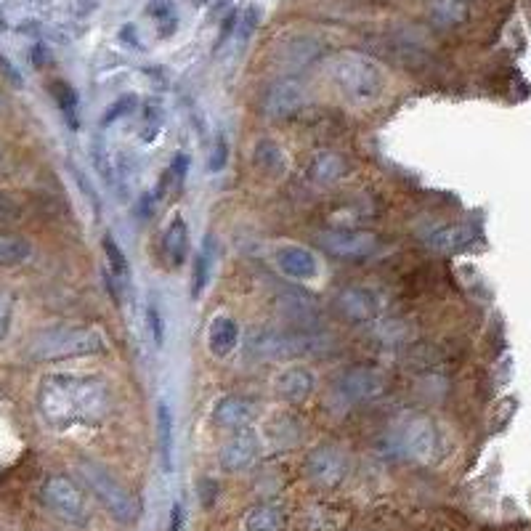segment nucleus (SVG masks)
Here are the masks:
<instances>
[{
	"mask_svg": "<svg viewBox=\"0 0 531 531\" xmlns=\"http://www.w3.org/2000/svg\"><path fill=\"white\" fill-rule=\"evenodd\" d=\"M38 409L48 428L59 433L96 428L112 412V393L96 375L54 372L40 380Z\"/></svg>",
	"mask_w": 531,
	"mask_h": 531,
	"instance_id": "1",
	"label": "nucleus"
},
{
	"mask_svg": "<svg viewBox=\"0 0 531 531\" xmlns=\"http://www.w3.org/2000/svg\"><path fill=\"white\" fill-rule=\"evenodd\" d=\"M107 338L96 327L83 324H56L32 335L27 343V359L35 364H59L85 356L107 354Z\"/></svg>",
	"mask_w": 531,
	"mask_h": 531,
	"instance_id": "2",
	"label": "nucleus"
},
{
	"mask_svg": "<svg viewBox=\"0 0 531 531\" xmlns=\"http://www.w3.org/2000/svg\"><path fill=\"white\" fill-rule=\"evenodd\" d=\"M77 476L83 478L88 492L104 505V510L115 518L117 524L131 526L139 521V500L133 497L131 489H128L107 465H101V462L93 460V457H80V460H77Z\"/></svg>",
	"mask_w": 531,
	"mask_h": 531,
	"instance_id": "3",
	"label": "nucleus"
},
{
	"mask_svg": "<svg viewBox=\"0 0 531 531\" xmlns=\"http://www.w3.org/2000/svg\"><path fill=\"white\" fill-rule=\"evenodd\" d=\"M330 77L348 101L372 104L380 99L385 88V72L375 59L356 51H343L330 62Z\"/></svg>",
	"mask_w": 531,
	"mask_h": 531,
	"instance_id": "4",
	"label": "nucleus"
},
{
	"mask_svg": "<svg viewBox=\"0 0 531 531\" xmlns=\"http://www.w3.org/2000/svg\"><path fill=\"white\" fill-rule=\"evenodd\" d=\"M40 500H43V505H46L59 521H64V524L77 526V529L91 524L93 513L88 494H85L83 486L72 481L70 476H62V473L48 476L46 481H43V486H40Z\"/></svg>",
	"mask_w": 531,
	"mask_h": 531,
	"instance_id": "5",
	"label": "nucleus"
},
{
	"mask_svg": "<svg viewBox=\"0 0 531 531\" xmlns=\"http://www.w3.org/2000/svg\"><path fill=\"white\" fill-rule=\"evenodd\" d=\"M308 101L306 85L295 77H282L277 83H271L263 93V112L266 117L274 120H285V117L298 115Z\"/></svg>",
	"mask_w": 531,
	"mask_h": 531,
	"instance_id": "6",
	"label": "nucleus"
},
{
	"mask_svg": "<svg viewBox=\"0 0 531 531\" xmlns=\"http://www.w3.org/2000/svg\"><path fill=\"white\" fill-rule=\"evenodd\" d=\"M319 242H322L327 253L340 258V261H362V258H370L378 250V237L375 234L356 229L324 231Z\"/></svg>",
	"mask_w": 531,
	"mask_h": 531,
	"instance_id": "7",
	"label": "nucleus"
},
{
	"mask_svg": "<svg viewBox=\"0 0 531 531\" xmlns=\"http://www.w3.org/2000/svg\"><path fill=\"white\" fill-rule=\"evenodd\" d=\"M385 388V380L372 367H354V370L340 372L335 380V393L346 404H362V401L378 399Z\"/></svg>",
	"mask_w": 531,
	"mask_h": 531,
	"instance_id": "8",
	"label": "nucleus"
},
{
	"mask_svg": "<svg viewBox=\"0 0 531 531\" xmlns=\"http://www.w3.org/2000/svg\"><path fill=\"white\" fill-rule=\"evenodd\" d=\"M306 470H308V478H311V481H316L319 486L332 489V486H338L340 481L346 478L348 460L340 449L319 447L308 455Z\"/></svg>",
	"mask_w": 531,
	"mask_h": 531,
	"instance_id": "9",
	"label": "nucleus"
},
{
	"mask_svg": "<svg viewBox=\"0 0 531 531\" xmlns=\"http://www.w3.org/2000/svg\"><path fill=\"white\" fill-rule=\"evenodd\" d=\"M404 447H407V452L415 457V460L433 462L441 455V449H444V444H441V431L428 417H417V420L409 423L407 433H404Z\"/></svg>",
	"mask_w": 531,
	"mask_h": 531,
	"instance_id": "10",
	"label": "nucleus"
},
{
	"mask_svg": "<svg viewBox=\"0 0 531 531\" xmlns=\"http://www.w3.org/2000/svg\"><path fill=\"white\" fill-rule=\"evenodd\" d=\"M322 54V43L314 35H290V38L279 40L277 59L287 72L306 70L308 64H314Z\"/></svg>",
	"mask_w": 531,
	"mask_h": 531,
	"instance_id": "11",
	"label": "nucleus"
},
{
	"mask_svg": "<svg viewBox=\"0 0 531 531\" xmlns=\"http://www.w3.org/2000/svg\"><path fill=\"white\" fill-rule=\"evenodd\" d=\"M258 415V404L247 396H224L213 407V420L224 431H245Z\"/></svg>",
	"mask_w": 531,
	"mask_h": 531,
	"instance_id": "12",
	"label": "nucleus"
},
{
	"mask_svg": "<svg viewBox=\"0 0 531 531\" xmlns=\"http://www.w3.org/2000/svg\"><path fill=\"white\" fill-rule=\"evenodd\" d=\"M335 303H338L340 314L351 322H370L380 311L378 293L370 287H346V290H340Z\"/></svg>",
	"mask_w": 531,
	"mask_h": 531,
	"instance_id": "13",
	"label": "nucleus"
},
{
	"mask_svg": "<svg viewBox=\"0 0 531 531\" xmlns=\"http://www.w3.org/2000/svg\"><path fill=\"white\" fill-rule=\"evenodd\" d=\"M279 271L298 282H311L319 274V258L303 245H282L277 250Z\"/></svg>",
	"mask_w": 531,
	"mask_h": 531,
	"instance_id": "14",
	"label": "nucleus"
},
{
	"mask_svg": "<svg viewBox=\"0 0 531 531\" xmlns=\"http://www.w3.org/2000/svg\"><path fill=\"white\" fill-rule=\"evenodd\" d=\"M258 460V441L247 433H239L221 449V468L226 473H242Z\"/></svg>",
	"mask_w": 531,
	"mask_h": 531,
	"instance_id": "15",
	"label": "nucleus"
},
{
	"mask_svg": "<svg viewBox=\"0 0 531 531\" xmlns=\"http://www.w3.org/2000/svg\"><path fill=\"white\" fill-rule=\"evenodd\" d=\"M162 253L168 258L170 266H184L189 253H192V237H189V226L181 216H176L168 224L165 234H162Z\"/></svg>",
	"mask_w": 531,
	"mask_h": 531,
	"instance_id": "16",
	"label": "nucleus"
},
{
	"mask_svg": "<svg viewBox=\"0 0 531 531\" xmlns=\"http://www.w3.org/2000/svg\"><path fill=\"white\" fill-rule=\"evenodd\" d=\"M239 343V324L231 316H216L208 327V348L210 354L224 359Z\"/></svg>",
	"mask_w": 531,
	"mask_h": 531,
	"instance_id": "17",
	"label": "nucleus"
},
{
	"mask_svg": "<svg viewBox=\"0 0 531 531\" xmlns=\"http://www.w3.org/2000/svg\"><path fill=\"white\" fill-rule=\"evenodd\" d=\"M274 385H277V393L282 399L298 404V401H306L314 393V375L303 367H290L279 375Z\"/></svg>",
	"mask_w": 531,
	"mask_h": 531,
	"instance_id": "18",
	"label": "nucleus"
},
{
	"mask_svg": "<svg viewBox=\"0 0 531 531\" xmlns=\"http://www.w3.org/2000/svg\"><path fill=\"white\" fill-rule=\"evenodd\" d=\"M253 162H255V168L261 170V173H266V176H274V178L285 176L287 154L274 139H261L258 144H255Z\"/></svg>",
	"mask_w": 531,
	"mask_h": 531,
	"instance_id": "19",
	"label": "nucleus"
},
{
	"mask_svg": "<svg viewBox=\"0 0 531 531\" xmlns=\"http://www.w3.org/2000/svg\"><path fill=\"white\" fill-rule=\"evenodd\" d=\"M157 439H160V460L165 473L173 470V447H176V417L165 401L157 407Z\"/></svg>",
	"mask_w": 531,
	"mask_h": 531,
	"instance_id": "20",
	"label": "nucleus"
},
{
	"mask_svg": "<svg viewBox=\"0 0 531 531\" xmlns=\"http://www.w3.org/2000/svg\"><path fill=\"white\" fill-rule=\"evenodd\" d=\"M213 258H216V242H213V237H205V242H202V250L197 253V258H194L192 287H189L192 301H197V298L205 293V287H208L210 271H213Z\"/></svg>",
	"mask_w": 531,
	"mask_h": 531,
	"instance_id": "21",
	"label": "nucleus"
},
{
	"mask_svg": "<svg viewBox=\"0 0 531 531\" xmlns=\"http://www.w3.org/2000/svg\"><path fill=\"white\" fill-rule=\"evenodd\" d=\"M343 173H346V162H343V157L335 152H322L314 162H311V170H308V176L314 178L316 184L324 186L340 181Z\"/></svg>",
	"mask_w": 531,
	"mask_h": 531,
	"instance_id": "22",
	"label": "nucleus"
},
{
	"mask_svg": "<svg viewBox=\"0 0 531 531\" xmlns=\"http://www.w3.org/2000/svg\"><path fill=\"white\" fill-rule=\"evenodd\" d=\"M285 516L277 505H255L245 518V531H282Z\"/></svg>",
	"mask_w": 531,
	"mask_h": 531,
	"instance_id": "23",
	"label": "nucleus"
},
{
	"mask_svg": "<svg viewBox=\"0 0 531 531\" xmlns=\"http://www.w3.org/2000/svg\"><path fill=\"white\" fill-rule=\"evenodd\" d=\"M32 255V245L16 234H0V266H19Z\"/></svg>",
	"mask_w": 531,
	"mask_h": 531,
	"instance_id": "24",
	"label": "nucleus"
},
{
	"mask_svg": "<svg viewBox=\"0 0 531 531\" xmlns=\"http://www.w3.org/2000/svg\"><path fill=\"white\" fill-rule=\"evenodd\" d=\"M431 16L439 27H457L468 19V6L465 0H433Z\"/></svg>",
	"mask_w": 531,
	"mask_h": 531,
	"instance_id": "25",
	"label": "nucleus"
},
{
	"mask_svg": "<svg viewBox=\"0 0 531 531\" xmlns=\"http://www.w3.org/2000/svg\"><path fill=\"white\" fill-rule=\"evenodd\" d=\"M51 96H54L56 107L62 109L64 120L77 128V93L70 83H64V80H54L51 83Z\"/></svg>",
	"mask_w": 531,
	"mask_h": 531,
	"instance_id": "26",
	"label": "nucleus"
},
{
	"mask_svg": "<svg viewBox=\"0 0 531 531\" xmlns=\"http://www.w3.org/2000/svg\"><path fill=\"white\" fill-rule=\"evenodd\" d=\"M101 247H104V255H107L109 269H112V277L128 279L131 277V266H128V258H125L123 247L117 245V239L112 234H104L101 239Z\"/></svg>",
	"mask_w": 531,
	"mask_h": 531,
	"instance_id": "27",
	"label": "nucleus"
},
{
	"mask_svg": "<svg viewBox=\"0 0 531 531\" xmlns=\"http://www.w3.org/2000/svg\"><path fill=\"white\" fill-rule=\"evenodd\" d=\"M468 231L462 229H439L433 231L431 239H428V245L436 247V250H444V253H455L460 247L468 245Z\"/></svg>",
	"mask_w": 531,
	"mask_h": 531,
	"instance_id": "28",
	"label": "nucleus"
},
{
	"mask_svg": "<svg viewBox=\"0 0 531 531\" xmlns=\"http://www.w3.org/2000/svg\"><path fill=\"white\" fill-rule=\"evenodd\" d=\"M279 306L285 308L287 314L293 316L295 322H308V319H314L316 316V308L311 306V301L303 298V295H290V298H282Z\"/></svg>",
	"mask_w": 531,
	"mask_h": 531,
	"instance_id": "29",
	"label": "nucleus"
},
{
	"mask_svg": "<svg viewBox=\"0 0 531 531\" xmlns=\"http://www.w3.org/2000/svg\"><path fill=\"white\" fill-rule=\"evenodd\" d=\"M136 96H123V99H117L115 104H109L107 112H104V117H101V125H109V123H117V120H123V117H128L136 109Z\"/></svg>",
	"mask_w": 531,
	"mask_h": 531,
	"instance_id": "30",
	"label": "nucleus"
},
{
	"mask_svg": "<svg viewBox=\"0 0 531 531\" xmlns=\"http://www.w3.org/2000/svg\"><path fill=\"white\" fill-rule=\"evenodd\" d=\"M147 324H149V332H152V338H154V346L162 348V343H165V324H162L160 303H157V301H149V306H147Z\"/></svg>",
	"mask_w": 531,
	"mask_h": 531,
	"instance_id": "31",
	"label": "nucleus"
},
{
	"mask_svg": "<svg viewBox=\"0 0 531 531\" xmlns=\"http://www.w3.org/2000/svg\"><path fill=\"white\" fill-rule=\"evenodd\" d=\"M14 324V298L0 290V340L8 338Z\"/></svg>",
	"mask_w": 531,
	"mask_h": 531,
	"instance_id": "32",
	"label": "nucleus"
},
{
	"mask_svg": "<svg viewBox=\"0 0 531 531\" xmlns=\"http://www.w3.org/2000/svg\"><path fill=\"white\" fill-rule=\"evenodd\" d=\"M93 160H96V168H99V173L104 176V181L107 184H112V165H109V154H107V147H104V141L96 139V144H93Z\"/></svg>",
	"mask_w": 531,
	"mask_h": 531,
	"instance_id": "33",
	"label": "nucleus"
},
{
	"mask_svg": "<svg viewBox=\"0 0 531 531\" xmlns=\"http://www.w3.org/2000/svg\"><path fill=\"white\" fill-rule=\"evenodd\" d=\"M258 22H261V11H258L255 6H250L245 14H242V19H239V30H237L239 40L250 38V35L255 32V27H258Z\"/></svg>",
	"mask_w": 531,
	"mask_h": 531,
	"instance_id": "34",
	"label": "nucleus"
},
{
	"mask_svg": "<svg viewBox=\"0 0 531 531\" xmlns=\"http://www.w3.org/2000/svg\"><path fill=\"white\" fill-rule=\"evenodd\" d=\"M226 160H229V141H226V136H218L216 144H213V154H210V162L208 168L216 173V170H224Z\"/></svg>",
	"mask_w": 531,
	"mask_h": 531,
	"instance_id": "35",
	"label": "nucleus"
},
{
	"mask_svg": "<svg viewBox=\"0 0 531 531\" xmlns=\"http://www.w3.org/2000/svg\"><path fill=\"white\" fill-rule=\"evenodd\" d=\"M22 216V205L11 194H0V224H11Z\"/></svg>",
	"mask_w": 531,
	"mask_h": 531,
	"instance_id": "36",
	"label": "nucleus"
},
{
	"mask_svg": "<svg viewBox=\"0 0 531 531\" xmlns=\"http://www.w3.org/2000/svg\"><path fill=\"white\" fill-rule=\"evenodd\" d=\"M120 40H123L128 48H136V51H144V43L139 38V30L133 27V24H125L123 30H120Z\"/></svg>",
	"mask_w": 531,
	"mask_h": 531,
	"instance_id": "37",
	"label": "nucleus"
},
{
	"mask_svg": "<svg viewBox=\"0 0 531 531\" xmlns=\"http://www.w3.org/2000/svg\"><path fill=\"white\" fill-rule=\"evenodd\" d=\"M168 531H184V508L181 505H173L170 510V529Z\"/></svg>",
	"mask_w": 531,
	"mask_h": 531,
	"instance_id": "38",
	"label": "nucleus"
},
{
	"mask_svg": "<svg viewBox=\"0 0 531 531\" xmlns=\"http://www.w3.org/2000/svg\"><path fill=\"white\" fill-rule=\"evenodd\" d=\"M0 70L6 72V75H8V77H11V80H14V83H19V75H16V70H14V64L8 62V59H6V56H3V54H0Z\"/></svg>",
	"mask_w": 531,
	"mask_h": 531,
	"instance_id": "39",
	"label": "nucleus"
},
{
	"mask_svg": "<svg viewBox=\"0 0 531 531\" xmlns=\"http://www.w3.org/2000/svg\"><path fill=\"white\" fill-rule=\"evenodd\" d=\"M0 160H3V149H0Z\"/></svg>",
	"mask_w": 531,
	"mask_h": 531,
	"instance_id": "40",
	"label": "nucleus"
}]
</instances>
